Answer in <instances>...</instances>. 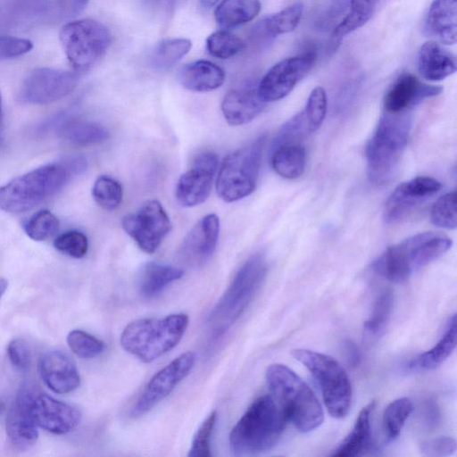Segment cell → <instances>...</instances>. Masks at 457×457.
I'll return each instance as SVG.
<instances>
[{"mask_svg": "<svg viewBox=\"0 0 457 457\" xmlns=\"http://www.w3.org/2000/svg\"><path fill=\"white\" fill-rule=\"evenodd\" d=\"M86 165L85 159L75 157L44 165L13 179L0 187V209L11 213L32 209L58 192L71 174L81 172Z\"/></svg>", "mask_w": 457, "mask_h": 457, "instance_id": "6da1fadb", "label": "cell"}, {"mask_svg": "<svg viewBox=\"0 0 457 457\" xmlns=\"http://www.w3.org/2000/svg\"><path fill=\"white\" fill-rule=\"evenodd\" d=\"M287 419L270 395L254 400L229 434V446L236 455L266 452L278 442Z\"/></svg>", "mask_w": 457, "mask_h": 457, "instance_id": "7a4b0ae2", "label": "cell"}, {"mask_svg": "<svg viewBox=\"0 0 457 457\" xmlns=\"http://www.w3.org/2000/svg\"><path fill=\"white\" fill-rule=\"evenodd\" d=\"M266 380L285 418L298 430L310 432L323 422L318 398L294 370L283 364H271L266 370Z\"/></svg>", "mask_w": 457, "mask_h": 457, "instance_id": "3957f363", "label": "cell"}, {"mask_svg": "<svg viewBox=\"0 0 457 457\" xmlns=\"http://www.w3.org/2000/svg\"><path fill=\"white\" fill-rule=\"evenodd\" d=\"M410 130L411 120L406 112H385L379 118L365 149L370 183L382 186L393 179L406 148Z\"/></svg>", "mask_w": 457, "mask_h": 457, "instance_id": "277c9868", "label": "cell"}, {"mask_svg": "<svg viewBox=\"0 0 457 457\" xmlns=\"http://www.w3.org/2000/svg\"><path fill=\"white\" fill-rule=\"evenodd\" d=\"M452 245V239L445 234L418 233L388 247L373 262L372 268L386 279L402 283L447 252Z\"/></svg>", "mask_w": 457, "mask_h": 457, "instance_id": "5b68a950", "label": "cell"}, {"mask_svg": "<svg viewBox=\"0 0 457 457\" xmlns=\"http://www.w3.org/2000/svg\"><path fill=\"white\" fill-rule=\"evenodd\" d=\"M188 325L184 313L148 318L128 324L120 336L122 348L144 362H151L173 349Z\"/></svg>", "mask_w": 457, "mask_h": 457, "instance_id": "8992f818", "label": "cell"}, {"mask_svg": "<svg viewBox=\"0 0 457 457\" xmlns=\"http://www.w3.org/2000/svg\"><path fill=\"white\" fill-rule=\"evenodd\" d=\"M268 271L265 257L252 255L239 268L230 285L211 311L207 323L215 337L224 334L246 309Z\"/></svg>", "mask_w": 457, "mask_h": 457, "instance_id": "52a82bcc", "label": "cell"}, {"mask_svg": "<svg viewBox=\"0 0 457 457\" xmlns=\"http://www.w3.org/2000/svg\"><path fill=\"white\" fill-rule=\"evenodd\" d=\"M291 354L315 378L329 414L336 419L345 417L351 407L353 391L341 364L329 355L309 349H293Z\"/></svg>", "mask_w": 457, "mask_h": 457, "instance_id": "ba28073f", "label": "cell"}, {"mask_svg": "<svg viewBox=\"0 0 457 457\" xmlns=\"http://www.w3.org/2000/svg\"><path fill=\"white\" fill-rule=\"evenodd\" d=\"M266 137L229 154L223 160L216 180L218 195L225 202L238 201L256 187Z\"/></svg>", "mask_w": 457, "mask_h": 457, "instance_id": "9c48e42d", "label": "cell"}, {"mask_svg": "<svg viewBox=\"0 0 457 457\" xmlns=\"http://www.w3.org/2000/svg\"><path fill=\"white\" fill-rule=\"evenodd\" d=\"M59 37L67 59L78 71H85L93 67L112 42L109 29L92 19L66 23L61 29Z\"/></svg>", "mask_w": 457, "mask_h": 457, "instance_id": "30bf717a", "label": "cell"}, {"mask_svg": "<svg viewBox=\"0 0 457 457\" xmlns=\"http://www.w3.org/2000/svg\"><path fill=\"white\" fill-rule=\"evenodd\" d=\"M16 401L27 411L37 427L53 434H66L74 429L81 419L80 411L45 394L30 385H24Z\"/></svg>", "mask_w": 457, "mask_h": 457, "instance_id": "8fae6325", "label": "cell"}, {"mask_svg": "<svg viewBox=\"0 0 457 457\" xmlns=\"http://www.w3.org/2000/svg\"><path fill=\"white\" fill-rule=\"evenodd\" d=\"M124 231L146 253H154L171 229V222L157 200L144 203L134 213L123 217Z\"/></svg>", "mask_w": 457, "mask_h": 457, "instance_id": "7c38bea8", "label": "cell"}, {"mask_svg": "<svg viewBox=\"0 0 457 457\" xmlns=\"http://www.w3.org/2000/svg\"><path fill=\"white\" fill-rule=\"evenodd\" d=\"M317 56L306 52L274 64L262 78L257 91L265 103L278 101L295 88L315 65Z\"/></svg>", "mask_w": 457, "mask_h": 457, "instance_id": "4fadbf2b", "label": "cell"}, {"mask_svg": "<svg viewBox=\"0 0 457 457\" xmlns=\"http://www.w3.org/2000/svg\"><path fill=\"white\" fill-rule=\"evenodd\" d=\"M78 81L74 72L49 67L37 68L24 79L20 98L33 104H51L71 93Z\"/></svg>", "mask_w": 457, "mask_h": 457, "instance_id": "5bb4252c", "label": "cell"}, {"mask_svg": "<svg viewBox=\"0 0 457 457\" xmlns=\"http://www.w3.org/2000/svg\"><path fill=\"white\" fill-rule=\"evenodd\" d=\"M195 361V353L188 351L160 370L141 392L130 410V415L132 417L143 415L169 395L176 386L189 374Z\"/></svg>", "mask_w": 457, "mask_h": 457, "instance_id": "9a60e30c", "label": "cell"}, {"mask_svg": "<svg viewBox=\"0 0 457 457\" xmlns=\"http://www.w3.org/2000/svg\"><path fill=\"white\" fill-rule=\"evenodd\" d=\"M218 164V155L212 152H203L195 157L176 186V198L181 206L193 207L209 197Z\"/></svg>", "mask_w": 457, "mask_h": 457, "instance_id": "2e32d148", "label": "cell"}, {"mask_svg": "<svg viewBox=\"0 0 457 457\" xmlns=\"http://www.w3.org/2000/svg\"><path fill=\"white\" fill-rule=\"evenodd\" d=\"M441 187V183L429 176H419L399 184L384 204V222L394 224L402 220L420 204L437 194Z\"/></svg>", "mask_w": 457, "mask_h": 457, "instance_id": "e0dca14e", "label": "cell"}, {"mask_svg": "<svg viewBox=\"0 0 457 457\" xmlns=\"http://www.w3.org/2000/svg\"><path fill=\"white\" fill-rule=\"evenodd\" d=\"M219 234V217L214 213L204 216L183 238L176 252L178 262L190 268L204 264L216 249Z\"/></svg>", "mask_w": 457, "mask_h": 457, "instance_id": "ac0fdd59", "label": "cell"}, {"mask_svg": "<svg viewBox=\"0 0 457 457\" xmlns=\"http://www.w3.org/2000/svg\"><path fill=\"white\" fill-rule=\"evenodd\" d=\"M438 86L425 84L411 73L401 74L384 96L385 112L400 113L442 92Z\"/></svg>", "mask_w": 457, "mask_h": 457, "instance_id": "d6986e66", "label": "cell"}, {"mask_svg": "<svg viewBox=\"0 0 457 457\" xmlns=\"http://www.w3.org/2000/svg\"><path fill=\"white\" fill-rule=\"evenodd\" d=\"M39 373L44 383L57 394L72 392L80 384L75 363L60 351L47 352L41 357Z\"/></svg>", "mask_w": 457, "mask_h": 457, "instance_id": "ffe728a7", "label": "cell"}, {"mask_svg": "<svg viewBox=\"0 0 457 457\" xmlns=\"http://www.w3.org/2000/svg\"><path fill=\"white\" fill-rule=\"evenodd\" d=\"M257 86H245L229 90L221 102L222 114L229 125L238 126L250 122L264 108Z\"/></svg>", "mask_w": 457, "mask_h": 457, "instance_id": "44dd1931", "label": "cell"}, {"mask_svg": "<svg viewBox=\"0 0 457 457\" xmlns=\"http://www.w3.org/2000/svg\"><path fill=\"white\" fill-rule=\"evenodd\" d=\"M456 67L455 55L436 41L425 42L418 52V71L427 80H443L453 74Z\"/></svg>", "mask_w": 457, "mask_h": 457, "instance_id": "7402d4cb", "label": "cell"}, {"mask_svg": "<svg viewBox=\"0 0 457 457\" xmlns=\"http://www.w3.org/2000/svg\"><path fill=\"white\" fill-rule=\"evenodd\" d=\"M425 31L439 43L455 45L457 40V0H434L425 20Z\"/></svg>", "mask_w": 457, "mask_h": 457, "instance_id": "603a6c76", "label": "cell"}, {"mask_svg": "<svg viewBox=\"0 0 457 457\" xmlns=\"http://www.w3.org/2000/svg\"><path fill=\"white\" fill-rule=\"evenodd\" d=\"M4 15L15 24L62 21L61 0H9Z\"/></svg>", "mask_w": 457, "mask_h": 457, "instance_id": "cb8c5ba5", "label": "cell"}, {"mask_svg": "<svg viewBox=\"0 0 457 457\" xmlns=\"http://www.w3.org/2000/svg\"><path fill=\"white\" fill-rule=\"evenodd\" d=\"M178 80L187 90L208 92L223 84L225 72L212 62L198 60L181 67L178 72Z\"/></svg>", "mask_w": 457, "mask_h": 457, "instance_id": "d4e9b609", "label": "cell"}, {"mask_svg": "<svg viewBox=\"0 0 457 457\" xmlns=\"http://www.w3.org/2000/svg\"><path fill=\"white\" fill-rule=\"evenodd\" d=\"M374 407L375 401H372L361 410L353 429L332 453L333 456H359L365 454V453L370 449V414Z\"/></svg>", "mask_w": 457, "mask_h": 457, "instance_id": "484cf974", "label": "cell"}, {"mask_svg": "<svg viewBox=\"0 0 457 457\" xmlns=\"http://www.w3.org/2000/svg\"><path fill=\"white\" fill-rule=\"evenodd\" d=\"M5 429L10 442L21 450L30 448L38 438L37 426L16 400L6 415Z\"/></svg>", "mask_w": 457, "mask_h": 457, "instance_id": "4316f807", "label": "cell"}, {"mask_svg": "<svg viewBox=\"0 0 457 457\" xmlns=\"http://www.w3.org/2000/svg\"><path fill=\"white\" fill-rule=\"evenodd\" d=\"M182 276L183 270L179 268L150 262L140 269L137 278L138 290L145 298L154 297Z\"/></svg>", "mask_w": 457, "mask_h": 457, "instance_id": "83f0119b", "label": "cell"}, {"mask_svg": "<svg viewBox=\"0 0 457 457\" xmlns=\"http://www.w3.org/2000/svg\"><path fill=\"white\" fill-rule=\"evenodd\" d=\"M270 164L274 171L285 179L299 178L305 170V149L299 143H287L273 146Z\"/></svg>", "mask_w": 457, "mask_h": 457, "instance_id": "f1b7e54d", "label": "cell"}, {"mask_svg": "<svg viewBox=\"0 0 457 457\" xmlns=\"http://www.w3.org/2000/svg\"><path fill=\"white\" fill-rule=\"evenodd\" d=\"M260 0H222L216 7L214 16L223 28H234L253 20L261 11Z\"/></svg>", "mask_w": 457, "mask_h": 457, "instance_id": "f546056e", "label": "cell"}, {"mask_svg": "<svg viewBox=\"0 0 457 457\" xmlns=\"http://www.w3.org/2000/svg\"><path fill=\"white\" fill-rule=\"evenodd\" d=\"M456 315L450 319L446 329L438 342L429 350L420 354L410 367L420 370H432L443 363L456 346Z\"/></svg>", "mask_w": 457, "mask_h": 457, "instance_id": "4dcf8cb0", "label": "cell"}, {"mask_svg": "<svg viewBox=\"0 0 457 457\" xmlns=\"http://www.w3.org/2000/svg\"><path fill=\"white\" fill-rule=\"evenodd\" d=\"M61 133L70 143L81 146L100 144L109 138L108 130L102 125L79 120L67 122Z\"/></svg>", "mask_w": 457, "mask_h": 457, "instance_id": "1f68e13d", "label": "cell"}, {"mask_svg": "<svg viewBox=\"0 0 457 457\" xmlns=\"http://www.w3.org/2000/svg\"><path fill=\"white\" fill-rule=\"evenodd\" d=\"M379 0H350L349 11L334 29L332 37L340 40L365 25L372 17Z\"/></svg>", "mask_w": 457, "mask_h": 457, "instance_id": "d6a6232c", "label": "cell"}, {"mask_svg": "<svg viewBox=\"0 0 457 457\" xmlns=\"http://www.w3.org/2000/svg\"><path fill=\"white\" fill-rule=\"evenodd\" d=\"M191 47L192 43L187 38L163 39L154 48L150 55V64L157 70H167L187 54Z\"/></svg>", "mask_w": 457, "mask_h": 457, "instance_id": "836d02e7", "label": "cell"}, {"mask_svg": "<svg viewBox=\"0 0 457 457\" xmlns=\"http://www.w3.org/2000/svg\"><path fill=\"white\" fill-rule=\"evenodd\" d=\"M303 4L294 3L283 10L261 20L268 34L274 39L277 36L293 31L300 23Z\"/></svg>", "mask_w": 457, "mask_h": 457, "instance_id": "e575fe53", "label": "cell"}, {"mask_svg": "<svg viewBox=\"0 0 457 457\" xmlns=\"http://www.w3.org/2000/svg\"><path fill=\"white\" fill-rule=\"evenodd\" d=\"M413 410L410 398L401 397L391 402L383 413V428L388 440L395 439Z\"/></svg>", "mask_w": 457, "mask_h": 457, "instance_id": "d590c367", "label": "cell"}, {"mask_svg": "<svg viewBox=\"0 0 457 457\" xmlns=\"http://www.w3.org/2000/svg\"><path fill=\"white\" fill-rule=\"evenodd\" d=\"M393 303L391 291L386 290L378 296L370 316L364 324V336L368 339H377L384 333L391 316Z\"/></svg>", "mask_w": 457, "mask_h": 457, "instance_id": "8d00e7d4", "label": "cell"}, {"mask_svg": "<svg viewBox=\"0 0 457 457\" xmlns=\"http://www.w3.org/2000/svg\"><path fill=\"white\" fill-rule=\"evenodd\" d=\"M245 47V42L228 30H218L206 38L208 53L219 59H228Z\"/></svg>", "mask_w": 457, "mask_h": 457, "instance_id": "74e56055", "label": "cell"}, {"mask_svg": "<svg viewBox=\"0 0 457 457\" xmlns=\"http://www.w3.org/2000/svg\"><path fill=\"white\" fill-rule=\"evenodd\" d=\"M92 195L100 207L107 211H112L121 202L122 187L116 179L109 176H100L94 183Z\"/></svg>", "mask_w": 457, "mask_h": 457, "instance_id": "f35d334b", "label": "cell"}, {"mask_svg": "<svg viewBox=\"0 0 457 457\" xmlns=\"http://www.w3.org/2000/svg\"><path fill=\"white\" fill-rule=\"evenodd\" d=\"M431 222L439 228L454 229L457 226L456 192L445 193L434 203L430 212Z\"/></svg>", "mask_w": 457, "mask_h": 457, "instance_id": "ab89813d", "label": "cell"}, {"mask_svg": "<svg viewBox=\"0 0 457 457\" xmlns=\"http://www.w3.org/2000/svg\"><path fill=\"white\" fill-rule=\"evenodd\" d=\"M70 349L79 358L90 359L101 354L105 345L100 339L80 329L71 330L67 336Z\"/></svg>", "mask_w": 457, "mask_h": 457, "instance_id": "60d3db41", "label": "cell"}, {"mask_svg": "<svg viewBox=\"0 0 457 457\" xmlns=\"http://www.w3.org/2000/svg\"><path fill=\"white\" fill-rule=\"evenodd\" d=\"M302 112L311 134L317 131L322 125L327 112V95L323 87H316L312 90Z\"/></svg>", "mask_w": 457, "mask_h": 457, "instance_id": "b9f144b4", "label": "cell"}, {"mask_svg": "<svg viewBox=\"0 0 457 457\" xmlns=\"http://www.w3.org/2000/svg\"><path fill=\"white\" fill-rule=\"evenodd\" d=\"M59 227L58 219L50 211L42 210L35 213L25 224L24 230L29 237L43 241L53 236Z\"/></svg>", "mask_w": 457, "mask_h": 457, "instance_id": "7bdbcfd3", "label": "cell"}, {"mask_svg": "<svg viewBox=\"0 0 457 457\" xmlns=\"http://www.w3.org/2000/svg\"><path fill=\"white\" fill-rule=\"evenodd\" d=\"M217 419V412L212 411L197 428L187 455L189 457H210L211 436Z\"/></svg>", "mask_w": 457, "mask_h": 457, "instance_id": "ee69618b", "label": "cell"}, {"mask_svg": "<svg viewBox=\"0 0 457 457\" xmlns=\"http://www.w3.org/2000/svg\"><path fill=\"white\" fill-rule=\"evenodd\" d=\"M54 246L64 254L79 259L86 255L88 242L82 232L70 230L58 236L54 239Z\"/></svg>", "mask_w": 457, "mask_h": 457, "instance_id": "f6af8a7d", "label": "cell"}, {"mask_svg": "<svg viewBox=\"0 0 457 457\" xmlns=\"http://www.w3.org/2000/svg\"><path fill=\"white\" fill-rule=\"evenodd\" d=\"M33 48V43L27 38L0 35V60L22 56Z\"/></svg>", "mask_w": 457, "mask_h": 457, "instance_id": "bcb514c9", "label": "cell"}, {"mask_svg": "<svg viewBox=\"0 0 457 457\" xmlns=\"http://www.w3.org/2000/svg\"><path fill=\"white\" fill-rule=\"evenodd\" d=\"M420 449L428 456H448L456 450V442L450 436H438L423 441Z\"/></svg>", "mask_w": 457, "mask_h": 457, "instance_id": "7dc6e473", "label": "cell"}, {"mask_svg": "<svg viewBox=\"0 0 457 457\" xmlns=\"http://www.w3.org/2000/svg\"><path fill=\"white\" fill-rule=\"evenodd\" d=\"M7 355L12 366L20 370H25L29 365V348L21 338L13 339L8 344Z\"/></svg>", "mask_w": 457, "mask_h": 457, "instance_id": "c3c4849f", "label": "cell"}, {"mask_svg": "<svg viewBox=\"0 0 457 457\" xmlns=\"http://www.w3.org/2000/svg\"><path fill=\"white\" fill-rule=\"evenodd\" d=\"M89 0H61L62 20L79 14L87 5Z\"/></svg>", "mask_w": 457, "mask_h": 457, "instance_id": "681fc988", "label": "cell"}, {"mask_svg": "<svg viewBox=\"0 0 457 457\" xmlns=\"http://www.w3.org/2000/svg\"><path fill=\"white\" fill-rule=\"evenodd\" d=\"M176 0H144L147 7L152 9L159 8L165 5L167 8L173 7Z\"/></svg>", "mask_w": 457, "mask_h": 457, "instance_id": "f907efd6", "label": "cell"}, {"mask_svg": "<svg viewBox=\"0 0 457 457\" xmlns=\"http://www.w3.org/2000/svg\"><path fill=\"white\" fill-rule=\"evenodd\" d=\"M220 0H198L199 4L206 9L215 6Z\"/></svg>", "mask_w": 457, "mask_h": 457, "instance_id": "816d5d0a", "label": "cell"}, {"mask_svg": "<svg viewBox=\"0 0 457 457\" xmlns=\"http://www.w3.org/2000/svg\"><path fill=\"white\" fill-rule=\"evenodd\" d=\"M7 285H8V283H7L6 279H4V278H0V298L5 292V290L7 288Z\"/></svg>", "mask_w": 457, "mask_h": 457, "instance_id": "f5cc1de1", "label": "cell"}, {"mask_svg": "<svg viewBox=\"0 0 457 457\" xmlns=\"http://www.w3.org/2000/svg\"><path fill=\"white\" fill-rule=\"evenodd\" d=\"M3 119V109H2V99H1V94H0V125L2 123Z\"/></svg>", "mask_w": 457, "mask_h": 457, "instance_id": "db71d44e", "label": "cell"}]
</instances>
